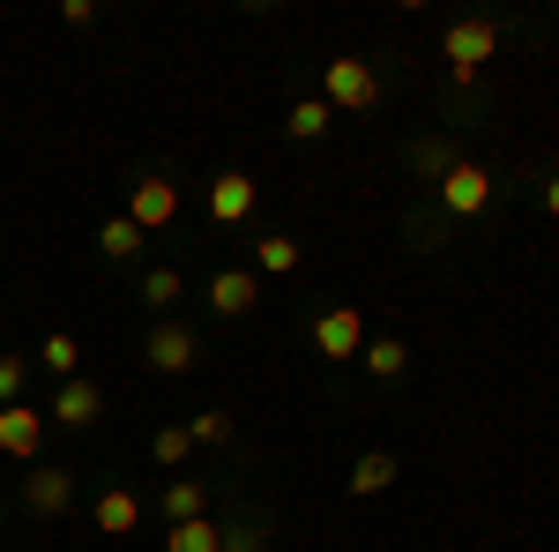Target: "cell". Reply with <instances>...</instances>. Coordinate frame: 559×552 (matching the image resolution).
I'll list each match as a JSON object with an SVG mask.
<instances>
[{
  "label": "cell",
  "instance_id": "cell-6",
  "mask_svg": "<svg viewBox=\"0 0 559 552\" xmlns=\"http://www.w3.org/2000/svg\"><path fill=\"white\" fill-rule=\"evenodd\" d=\"M68 501H75V470L68 463H38L23 478V508L31 515H68Z\"/></svg>",
  "mask_w": 559,
  "mask_h": 552
},
{
  "label": "cell",
  "instance_id": "cell-17",
  "mask_svg": "<svg viewBox=\"0 0 559 552\" xmlns=\"http://www.w3.org/2000/svg\"><path fill=\"white\" fill-rule=\"evenodd\" d=\"M165 552H224V530H216L210 515H194V522H173Z\"/></svg>",
  "mask_w": 559,
  "mask_h": 552
},
{
  "label": "cell",
  "instance_id": "cell-24",
  "mask_svg": "<svg viewBox=\"0 0 559 552\" xmlns=\"http://www.w3.org/2000/svg\"><path fill=\"white\" fill-rule=\"evenodd\" d=\"M187 433H194V448H224L231 441V411H194Z\"/></svg>",
  "mask_w": 559,
  "mask_h": 552
},
{
  "label": "cell",
  "instance_id": "cell-1",
  "mask_svg": "<svg viewBox=\"0 0 559 552\" xmlns=\"http://www.w3.org/2000/svg\"><path fill=\"white\" fill-rule=\"evenodd\" d=\"M321 105H329V113H373V105H381L373 60H321Z\"/></svg>",
  "mask_w": 559,
  "mask_h": 552
},
{
  "label": "cell",
  "instance_id": "cell-26",
  "mask_svg": "<svg viewBox=\"0 0 559 552\" xmlns=\"http://www.w3.org/2000/svg\"><path fill=\"white\" fill-rule=\"evenodd\" d=\"M60 23H68V31H90V23H97V0H60Z\"/></svg>",
  "mask_w": 559,
  "mask_h": 552
},
{
  "label": "cell",
  "instance_id": "cell-14",
  "mask_svg": "<svg viewBox=\"0 0 559 552\" xmlns=\"http://www.w3.org/2000/svg\"><path fill=\"white\" fill-rule=\"evenodd\" d=\"M388 485H395V456H388V448H373V456L350 463V501H373V493H388Z\"/></svg>",
  "mask_w": 559,
  "mask_h": 552
},
{
  "label": "cell",
  "instance_id": "cell-19",
  "mask_svg": "<svg viewBox=\"0 0 559 552\" xmlns=\"http://www.w3.org/2000/svg\"><path fill=\"white\" fill-rule=\"evenodd\" d=\"M254 269L292 277V269H299V239H284V232H276V239H254Z\"/></svg>",
  "mask_w": 559,
  "mask_h": 552
},
{
  "label": "cell",
  "instance_id": "cell-25",
  "mask_svg": "<svg viewBox=\"0 0 559 552\" xmlns=\"http://www.w3.org/2000/svg\"><path fill=\"white\" fill-rule=\"evenodd\" d=\"M8 403H23V359L0 351V411H8Z\"/></svg>",
  "mask_w": 559,
  "mask_h": 552
},
{
  "label": "cell",
  "instance_id": "cell-13",
  "mask_svg": "<svg viewBox=\"0 0 559 552\" xmlns=\"http://www.w3.org/2000/svg\"><path fill=\"white\" fill-rule=\"evenodd\" d=\"M134 522H142V501H134L128 485H105V493H97V530H105V538H128Z\"/></svg>",
  "mask_w": 559,
  "mask_h": 552
},
{
  "label": "cell",
  "instance_id": "cell-23",
  "mask_svg": "<svg viewBox=\"0 0 559 552\" xmlns=\"http://www.w3.org/2000/svg\"><path fill=\"white\" fill-rule=\"evenodd\" d=\"M179 292H187V284H179V269H173V261L142 269V298H150V306H179Z\"/></svg>",
  "mask_w": 559,
  "mask_h": 552
},
{
  "label": "cell",
  "instance_id": "cell-3",
  "mask_svg": "<svg viewBox=\"0 0 559 552\" xmlns=\"http://www.w3.org/2000/svg\"><path fill=\"white\" fill-rule=\"evenodd\" d=\"M128 216L142 224V232H165V224H179V179H134V195H128Z\"/></svg>",
  "mask_w": 559,
  "mask_h": 552
},
{
  "label": "cell",
  "instance_id": "cell-21",
  "mask_svg": "<svg viewBox=\"0 0 559 552\" xmlns=\"http://www.w3.org/2000/svg\"><path fill=\"white\" fill-rule=\"evenodd\" d=\"M165 515H173V522H194V515H210L202 485H194V478H173V485H165Z\"/></svg>",
  "mask_w": 559,
  "mask_h": 552
},
{
  "label": "cell",
  "instance_id": "cell-11",
  "mask_svg": "<svg viewBox=\"0 0 559 552\" xmlns=\"http://www.w3.org/2000/svg\"><path fill=\"white\" fill-rule=\"evenodd\" d=\"M254 202H261V187L247 179V172H216V179H210V216H216V224L254 216Z\"/></svg>",
  "mask_w": 559,
  "mask_h": 552
},
{
  "label": "cell",
  "instance_id": "cell-12",
  "mask_svg": "<svg viewBox=\"0 0 559 552\" xmlns=\"http://www.w3.org/2000/svg\"><path fill=\"white\" fill-rule=\"evenodd\" d=\"M142 247H150V232H142V224H134L128 210H120V216H105V224H97V255H105V261H134Z\"/></svg>",
  "mask_w": 559,
  "mask_h": 552
},
{
  "label": "cell",
  "instance_id": "cell-7",
  "mask_svg": "<svg viewBox=\"0 0 559 552\" xmlns=\"http://www.w3.org/2000/svg\"><path fill=\"white\" fill-rule=\"evenodd\" d=\"M38 448H45V411H31V403H8V411H0V456L38 463Z\"/></svg>",
  "mask_w": 559,
  "mask_h": 552
},
{
  "label": "cell",
  "instance_id": "cell-5",
  "mask_svg": "<svg viewBox=\"0 0 559 552\" xmlns=\"http://www.w3.org/2000/svg\"><path fill=\"white\" fill-rule=\"evenodd\" d=\"M440 210H448V216L492 210V172H485V165H455L448 179H440Z\"/></svg>",
  "mask_w": 559,
  "mask_h": 552
},
{
  "label": "cell",
  "instance_id": "cell-2",
  "mask_svg": "<svg viewBox=\"0 0 559 552\" xmlns=\"http://www.w3.org/2000/svg\"><path fill=\"white\" fill-rule=\"evenodd\" d=\"M440 52H448V75H455V83H477V68L500 52V23L463 15V23H448V31H440Z\"/></svg>",
  "mask_w": 559,
  "mask_h": 552
},
{
  "label": "cell",
  "instance_id": "cell-16",
  "mask_svg": "<svg viewBox=\"0 0 559 552\" xmlns=\"http://www.w3.org/2000/svg\"><path fill=\"white\" fill-rule=\"evenodd\" d=\"M38 359L52 366V381H75V374H83V343L68 337V329H52V337L38 343Z\"/></svg>",
  "mask_w": 559,
  "mask_h": 552
},
{
  "label": "cell",
  "instance_id": "cell-27",
  "mask_svg": "<svg viewBox=\"0 0 559 552\" xmlns=\"http://www.w3.org/2000/svg\"><path fill=\"white\" fill-rule=\"evenodd\" d=\"M224 552H261V530H224Z\"/></svg>",
  "mask_w": 559,
  "mask_h": 552
},
{
  "label": "cell",
  "instance_id": "cell-15",
  "mask_svg": "<svg viewBox=\"0 0 559 552\" xmlns=\"http://www.w3.org/2000/svg\"><path fill=\"white\" fill-rule=\"evenodd\" d=\"M358 366H366L373 381H395V374L411 366V351H403V337H366V351H358Z\"/></svg>",
  "mask_w": 559,
  "mask_h": 552
},
{
  "label": "cell",
  "instance_id": "cell-8",
  "mask_svg": "<svg viewBox=\"0 0 559 552\" xmlns=\"http://www.w3.org/2000/svg\"><path fill=\"white\" fill-rule=\"evenodd\" d=\"M313 343H321V359H358V351H366V321H358V306H329V314L313 321Z\"/></svg>",
  "mask_w": 559,
  "mask_h": 552
},
{
  "label": "cell",
  "instance_id": "cell-28",
  "mask_svg": "<svg viewBox=\"0 0 559 552\" xmlns=\"http://www.w3.org/2000/svg\"><path fill=\"white\" fill-rule=\"evenodd\" d=\"M545 210L559 216V172H552V179H545Z\"/></svg>",
  "mask_w": 559,
  "mask_h": 552
},
{
  "label": "cell",
  "instance_id": "cell-9",
  "mask_svg": "<svg viewBox=\"0 0 559 552\" xmlns=\"http://www.w3.org/2000/svg\"><path fill=\"white\" fill-rule=\"evenodd\" d=\"M210 306L224 314V321L254 314V306H261V277H254V269H216V277H210Z\"/></svg>",
  "mask_w": 559,
  "mask_h": 552
},
{
  "label": "cell",
  "instance_id": "cell-10",
  "mask_svg": "<svg viewBox=\"0 0 559 552\" xmlns=\"http://www.w3.org/2000/svg\"><path fill=\"white\" fill-rule=\"evenodd\" d=\"M45 419H60V425H97V419H105V388L83 381V374H75V381H60V388H52V411H45Z\"/></svg>",
  "mask_w": 559,
  "mask_h": 552
},
{
  "label": "cell",
  "instance_id": "cell-18",
  "mask_svg": "<svg viewBox=\"0 0 559 552\" xmlns=\"http://www.w3.org/2000/svg\"><path fill=\"white\" fill-rule=\"evenodd\" d=\"M284 128H292V142H321V134L336 128V113H329V105H321V97H299V105H292V120H284Z\"/></svg>",
  "mask_w": 559,
  "mask_h": 552
},
{
  "label": "cell",
  "instance_id": "cell-20",
  "mask_svg": "<svg viewBox=\"0 0 559 552\" xmlns=\"http://www.w3.org/2000/svg\"><path fill=\"white\" fill-rule=\"evenodd\" d=\"M463 165V157H455V150H448V142H411V172H426V179H448V172Z\"/></svg>",
  "mask_w": 559,
  "mask_h": 552
},
{
  "label": "cell",
  "instance_id": "cell-4",
  "mask_svg": "<svg viewBox=\"0 0 559 552\" xmlns=\"http://www.w3.org/2000/svg\"><path fill=\"white\" fill-rule=\"evenodd\" d=\"M142 359H150L157 374H194L202 343H194V329H179V321H157V329H150V343H142Z\"/></svg>",
  "mask_w": 559,
  "mask_h": 552
},
{
  "label": "cell",
  "instance_id": "cell-22",
  "mask_svg": "<svg viewBox=\"0 0 559 552\" xmlns=\"http://www.w3.org/2000/svg\"><path fill=\"white\" fill-rule=\"evenodd\" d=\"M150 456H157L165 470H179L187 456H194V433H187V425H157V441H150Z\"/></svg>",
  "mask_w": 559,
  "mask_h": 552
}]
</instances>
